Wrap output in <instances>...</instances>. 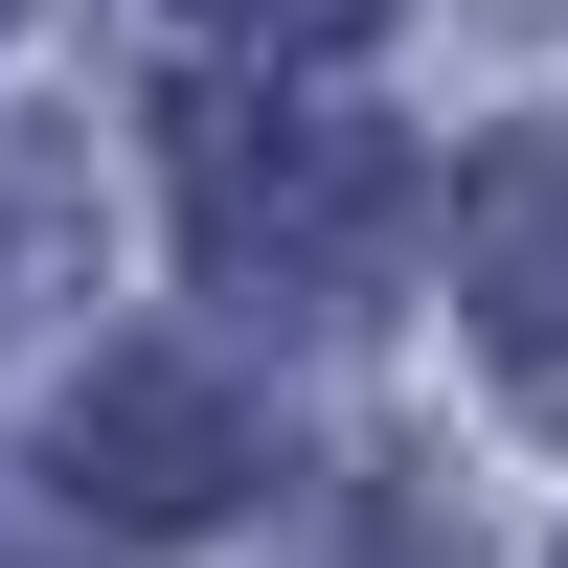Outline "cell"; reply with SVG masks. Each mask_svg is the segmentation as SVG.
Instances as JSON below:
<instances>
[{
	"label": "cell",
	"mask_w": 568,
	"mask_h": 568,
	"mask_svg": "<svg viewBox=\"0 0 568 568\" xmlns=\"http://www.w3.org/2000/svg\"><path fill=\"white\" fill-rule=\"evenodd\" d=\"M455 318H478V364L568 433V136H478L455 160Z\"/></svg>",
	"instance_id": "3957f363"
},
{
	"label": "cell",
	"mask_w": 568,
	"mask_h": 568,
	"mask_svg": "<svg viewBox=\"0 0 568 568\" xmlns=\"http://www.w3.org/2000/svg\"><path fill=\"white\" fill-rule=\"evenodd\" d=\"M182 205H205V251L227 273H296V296H364L387 273V205H409V160H387V114H342L318 69H227V91H182Z\"/></svg>",
	"instance_id": "6da1fadb"
},
{
	"label": "cell",
	"mask_w": 568,
	"mask_h": 568,
	"mask_svg": "<svg viewBox=\"0 0 568 568\" xmlns=\"http://www.w3.org/2000/svg\"><path fill=\"white\" fill-rule=\"evenodd\" d=\"M23 227H45V160H0V296H23V273H45Z\"/></svg>",
	"instance_id": "5b68a950"
},
{
	"label": "cell",
	"mask_w": 568,
	"mask_h": 568,
	"mask_svg": "<svg viewBox=\"0 0 568 568\" xmlns=\"http://www.w3.org/2000/svg\"><path fill=\"white\" fill-rule=\"evenodd\" d=\"M273 455H251V409H227V364H182V342H114L69 387V500H114V524H227Z\"/></svg>",
	"instance_id": "7a4b0ae2"
},
{
	"label": "cell",
	"mask_w": 568,
	"mask_h": 568,
	"mask_svg": "<svg viewBox=\"0 0 568 568\" xmlns=\"http://www.w3.org/2000/svg\"><path fill=\"white\" fill-rule=\"evenodd\" d=\"M205 23H227V45H273V69H318V45H364L387 0H205Z\"/></svg>",
	"instance_id": "277c9868"
}]
</instances>
